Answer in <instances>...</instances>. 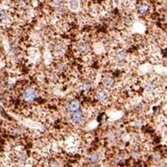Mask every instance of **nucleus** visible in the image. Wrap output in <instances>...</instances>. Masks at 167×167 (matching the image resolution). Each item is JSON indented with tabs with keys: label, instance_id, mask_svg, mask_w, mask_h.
Returning a JSON list of instances; mask_svg holds the SVG:
<instances>
[{
	"label": "nucleus",
	"instance_id": "nucleus-1",
	"mask_svg": "<svg viewBox=\"0 0 167 167\" xmlns=\"http://www.w3.org/2000/svg\"><path fill=\"white\" fill-rule=\"evenodd\" d=\"M38 97V91L37 89L33 86L27 88L22 94V99L27 103H32Z\"/></svg>",
	"mask_w": 167,
	"mask_h": 167
},
{
	"label": "nucleus",
	"instance_id": "nucleus-2",
	"mask_svg": "<svg viewBox=\"0 0 167 167\" xmlns=\"http://www.w3.org/2000/svg\"><path fill=\"white\" fill-rule=\"evenodd\" d=\"M160 85L159 82L156 79H150L148 81H146L145 84V90L147 94L149 95H156L159 91Z\"/></svg>",
	"mask_w": 167,
	"mask_h": 167
},
{
	"label": "nucleus",
	"instance_id": "nucleus-3",
	"mask_svg": "<svg viewBox=\"0 0 167 167\" xmlns=\"http://www.w3.org/2000/svg\"><path fill=\"white\" fill-rule=\"evenodd\" d=\"M70 120L75 125H81L85 120V115L81 109L76 110L72 113H70Z\"/></svg>",
	"mask_w": 167,
	"mask_h": 167
},
{
	"label": "nucleus",
	"instance_id": "nucleus-4",
	"mask_svg": "<svg viewBox=\"0 0 167 167\" xmlns=\"http://www.w3.org/2000/svg\"><path fill=\"white\" fill-rule=\"evenodd\" d=\"M76 52L82 55H87L89 52V44L86 41H79L76 45Z\"/></svg>",
	"mask_w": 167,
	"mask_h": 167
},
{
	"label": "nucleus",
	"instance_id": "nucleus-5",
	"mask_svg": "<svg viewBox=\"0 0 167 167\" xmlns=\"http://www.w3.org/2000/svg\"><path fill=\"white\" fill-rule=\"evenodd\" d=\"M150 10H151V6L146 2H143V3L139 4L138 7H137L138 13L140 15H142V16L147 15L150 12Z\"/></svg>",
	"mask_w": 167,
	"mask_h": 167
},
{
	"label": "nucleus",
	"instance_id": "nucleus-6",
	"mask_svg": "<svg viewBox=\"0 0 167 167\" xmlns=\"http://www.w3.org/2000/svg\"><path fill=\"white\" fill-rule=\"evenodd\" d=\"M96 100H97L100 103H106L110 99V94L105 89H101L97 93H96Z\"/></svg>",
	"mask_w": 167,
	"mask_h": 167
},
{
	"label": "nucleus",
	"instance_id": "nucleus-7",
	"mask_svg": "<svg viewBox=\"0 0 167 167\" xmlns=\"http://www.w3.org/2000/svg\"><path fill=\"white\" fill-rule=\"evenodd\" d=\"M113 59L116 62L122 63L127 59V54L124 50H118L113 54Z\"/></svg>",
	"mask_w": 167,
	"mask_h": 167
},
{
	"label": "nucleus",
	"instance_id": "nucleus-8",
	"mask_svg": "<svg viewBox=\"0 0 167 167\" xmlns=\"http://www.w3.org/2000/svg\"><path fill=\"white\" fill-rule=\"evenodd\" d=\"M11 21V14L8 10H0V23L8 24Z\"/></svg>",
	"mask_w": 167,
	"mask_h": 167
},
{
	"label": "nucleus",
	"instance_id": "nucleus-9",
	"mask_svg": "<svg viewBox=\"0 0 167 167\" xmlns=\"http://www.w3.org/2000/svg\"><path fill=\"white\" fill-rule=\"evenodd\" d=\"M79 109H80V102L79 100H76L70 101L69 103L66 105V110L69 113H72L76 110H79Z\"/></svg>",
	"mask_w": 167,
	"mask_h": 167
},
{
	"label": "nucleus",
	"instance_id": "nucleus-10",
	"mask_svg": "<svg viewBox=\"0 0 167 167\" xmlns=\"http://www.w3.org/2000/svg\"><path fill=\"white\" fill-rule=\"evenodd\" d=\"M64 50H65V44L61 41H58L54 44V47H53V51L56 55H61L64 52Z\"/></svg>",
	"mask_w": 167,
	"mask_h": 167
},
{
	"label": "nucleus",
	"instance_id": "nucleus-11",
	"mask_svg": "<svg viewBox=\"0 0 167 167\" xmlns=\"http://www.w3.org/2000/svg\"><path fill=\"white\" fill-rule=\"evenodd\" d=\"M102 159V154L101 153H93L90 155L89 157V160H90V163H93V164H97L100 163V160Z\"/></svg>",
	"mask_w": 167,
	"mask_h": 167
},
{
	"label": "nucleus",
	"instance_id": "nucleus-12",
	"mask_svg": "<svg viewBox=\"0 0 167 167\" xmlns=\"http://www.w3.org/2000/svg\"><path fill=\"white\" fill-rule=\"evenodd\" d=\"M103 83H104V86L107 88H112L115 86V83H116V81H115V79L113 78V77L107 76L106 78L103 80Z\"/></svg>",
	"mask_w": 167,
	"mask_h": 167
},
{
	"label": "nucleus",
	"instance_id": "nucleus-13",
	"mask_svg": "<svg viewBox=\"0 0 167 167\" xmlns=\"http://www.w3.org/2000/svg\"><path fill=\"white\" fill-rule=\"evenodd\" d=\"M15 159H16V160H17L19 163L24 164L25 162H27V155H25V154L23 151H19V152L16 153Z\"/></svg>",
	"mask_w": 167,
	"mask_h": 167
},
{
	"label": "nucleus",
	"instance_id": "nucleus-14",
	"mask_svg": "<svg viewBox=\"0 0 167 167\" xmlns=\"http://www.w3.org/2000/svg\"><path fill=\"white\" fill-rule=\"evenodd\" d=\"M92 88H93V83L90 80H85V81L82 82V84H81V89H82V90L88 92V91H91Z\"/></svg>",
	"mask_w": 167,
	"mask_h": 167
},
{
	"label": "nucleus",
	"instance_id": "nucleus-15",
	"mask_svg": "<svg viewBox=\"0 0 167 167\" xmlns=\"http://www.w3.org/2000/svg\"><path fill=\"white\" fill-rule=\"evenodd\" d=\"M53 5L57 8H62L65 5V0H53Z\"/></svg>",
	"mask_w": 167,
	"mask_h": 167
},
{
	"label": "nucleus",
	"instance_id": "nucleus-16",
	"mask_svg": "<svg viewBox=\"0 0 167 167\" xmlns=\"http://www.w3.org/2000/svg\"><path fill=\"white\" fill-rule=\"evenodd\" d=\"M70 8L72 10H76L79 8V1L78 0H70Z\"/></svg>",
	"mask_w": 167,
	"mask_h": 167
},
{
	"label": "nucleus",
	"instance_id": "nucleus-17",
	"mask_svg": "<svg viewBox=\"0 0 167 167\" xmlns=\"http://www.w3.org/2000/svg\"><path fill=\"white\" fill-rule=\"evenodd\" d=\"M20 1H21L22 3H24V4H28V3L31 2V0H20Z\"/></svg>",
	"mask_w": 167,
	"mask_h": 167
},
{
	"label": "nucleus",
	"instance_id": "nucleus-18",
	"mask_svg": "<svg viewBox=\"0 0 167 167\" xmlns=\"http://www.w3.org/2000/svg\"><path fill=\"white\" fill-rule=\"evenodd\" d=\"M163 19H164V22H165V23H167V12H165V13H164Z\"/></svg>",
	"mask_w": 167,
	"mask_h": 167
}]
</instances>
